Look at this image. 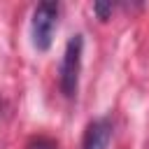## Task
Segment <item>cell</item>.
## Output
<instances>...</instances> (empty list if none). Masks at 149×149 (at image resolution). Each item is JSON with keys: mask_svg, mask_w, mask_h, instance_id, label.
I'll return each instance as SVG.
<instances>
[{"mask_svg": "<svg viewBox=\"0 0 149 149\" xmlns=\"http://www.w3.org/2000/svg\"><path fill=\"white\" fill-rule=\"evenodd\" d=\"M81 56H84V35H72L65 44L61 70H58V86L65 98H74L79 88V72H81Z\"/></svg>", "mask_w": 149, "mask_h": 149, "instance_id": "1", "label": "cell"}, {"mask_svg": "<svg viewBox=\"0 0 149 149\" xmlns=\"http://www.w3.org/2000/svg\"><path fill=\"white\" fill-rule=\"evenodd\" d=\"M58 2L54 0H44L33 9V21H30V35H33V44L40 51H47L54 42V30L58 26Z\"/></svg>", "mask_w": 149, "mask_h": 149, "instance_id": "2", "label": "cell"}, {"mask_svg": "<svg viewBox=\"0 0 149 149\" xmlns=\"http://www.w3.org/2000/svg\"><path fill=\"white\" fill-rule=\"evenodd\" d=\"M112 130H114V126L107 116L93 119L84 130L81 149H107L109 142H112Z\"/></svg>", "mask_w": 149, "mask_h": 149, "instance_id": "3", "label": "cell"}, {"mask_svg": "<svg viewBox=\"0 0 149 149\" xmlns=\"http://www.w3.org/2000/svg\"><path fill=\"white\" fill-rule=\"evenodd\" d=\"M26 149H58V144H56L51 137L40 135V137H33V140L28 142V147H26Z\"/></svg>", "mask_w": 149, "mask_h": 149, "instance_id": "4", "label": "cell"}, {"mask_svg": "<svg viewBox=\"0 0 149 149\" xmlns=\"http://www.w3.org/2000/svg\"><path fill=\"white\" fill-rule=\"evenodd\" d=\"M93 12H95L100 19H107L109 12H112V2H95V5H93Z\"/></svg>", "mask_w": 149, "mask_h": 149, "instance_id": "5", "label": "cell"}]
</instances>
